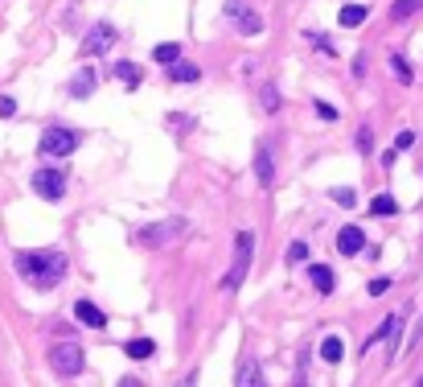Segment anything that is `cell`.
I'll return each instance as SVG.
<instances>
[{"label": "cell", "instance_id": "obj_7", "mask_svg": "<svg viewBox=\"0 0 423 387\" xmlns=\"http://www.w3.org/2000/svg\"><path fill=\"white\" fill-rule=\"evenodd\" d=\"M226 17L235 21V29L243 37H259L263 33V17H259L251 4H243V0H226Z\"/></svg>", "mask_w": 423, "mask_h": 387}, {"label": "cell", "instance_id": "obj_35", "mask_svg": "<svg viewBox=\"0 0 423 387\" xmlns=\"http://www.w3.org/2000/svg\"><path fill=\"white\" fill-rule=\"evenodd\" d=\"M168 124H173L177 132H185V128H189V116H168Z\"/></svg>", "mask_w": 423, "mask_h": 387}, {"label": "cell", "instance_id": "obj_9", "mask_svg": "<svg viewBox=\"0 0 423 387\" xmlns=\"http://www.w3.org/2000/svg\"><path fill=\"white\" fill-rule=\"evenodd\" d=\"M337 251H341V256H362V251H366V231L353 227V222H345V227L337 231Z\"/></svg>", "mask_w": 423, "mask_h": 387}, {"label": "cell", "instance_id": "obj_5", "mask_svg": "<svg viewBox=\"0 0 423 387\" xmlns=\"http://www.w3.org/2000/svg\"><path fill=\"white\" fill-rule=\"evenodd\" d=\"M74 148H78V132L62 128V124H49L37 141V153H46V157H70Z\"/></svg>", "mask_w": 423, "mask_h": 387}, {"label": "cell", "instance_id": "obj_6", "mask_svg": "<svg viewBox=\"0 0 423 387\" xmlns=\"http://www.w3.org/2000/svg\"><path fill=\"white\" fill-rule=\"evenodd\" d=\"M29 186H33L37 198H46V202H62V198H66V173L62 169H37Z\"/></svg>", "mask_w": 423, "mask_h": 387}, {"label": "cell", "instance_id": "obj_24", "mask_svg": "<svg viewBox=\"0 0 423 387\" xmlns=\"http://www.w3.org/2000/svg\"><path fill=\"white\" fill-rule=\"evenodd\" d=\"M419 4H423V0H395V8H391V17H395V21H407L411 13H419Z\"/></svg>", "mask_w": 423, "mask_h": 387}, {"label": "cell", "instance_id": "obj_10", "mask_svg": "<svg viewBox=\"0 0 423 387\" xmlns=\"http://www.w3.org/2000/svg\"><path fill=\"white\" fill-rule=\"evenodd\" d=\"M308 280H312V289L321 292V297H329L337 289V272L329 264H308Z\"/></svg>", "mask_w": 423, "mask_h": 387}, {"label": "cell", "instance_id": "obj_13", "mask_svg": "<svg viewBox=\"0 0 423 387\" xmlns=\"http://www.w3.org/2000/svg\"><path fill=\"white\" fill-rule=\"evenodd\" d=\"M255 177H259V186H263V190L276 181V165H271V148H267V145L255 148Z\"/></svg>", "mask_w": 423, "mask_h": 387}, {"label": "cell", "instance_id": "obj_23", "mask_svg": "<svg viewBox=\"0 0 423 387\" xmlns=\"http://www.w3.org/2000/svg\"><path fill=\"white\" fill-rule=\"evenodd\" d=\"M403 321H407V314H395V326H391V359H386V363H395V359H399V338H403Z\"/></svg>", "mask_w": 423, "mask_h": 387}, {"label": "cell", "instance_id": "obj_12", "mask_svg": "<svg viewBox=\"0 0 423 387\" xmlns=\"http://www.w3.org/2000/svg\"><path fill=\"white\" fill-rule=\"evenodd\" d=\"M94 83H99V74L87 66V71H78L70 78V87H66V91H70V99H91L94 95Z\"/></svg>", "mask_w": 423, "mask_h": 387}, {"label": "cell", "instance_id": "obj_30", "mask_svg": "<svg viewBox=\"0 0 423 387\" xmlns=\"http://www.w3.org/2000/svg\"><path fill=\"white\" fill-rule=\"evenodd\" d=\"M13 116H17V99L0 95V120H13Z\"/></svg>", "mask_w": 423, "mask_h": 387}, {"label": "cell", "instance_id": "obj_15", "mask_svg": "<svg viewBox=\"0 0 423 387\" xmlns=\"http://www.w3.org/2000/svg\"><path fill=\"white\" fill-rule=\"evenodd\" d=\"M321 359L329 367H337L341 359H345V342L337 338V334H329V338H321Z\"/></svg>", "mask_w": 423, "mask_h": 387}, {"label": "cell", "instance_id": "obj_26", "mask_svg": "<svg viewBox=\"0 0 423 387\" xmlns=\"http://www.w3.org/2000/svg\"><path fill=\"white\" fill-rule=\"evenodd\" d=\"M391 71L399 74V83H411V66H407V58H403V54H391Z\"/></svg>", "mask_w": 423, "mask_h": 387}, {"label": "cell", "instance_id": "obj_37", "mask_svg": "<svg viewBox=\"0 0 423 387\" xmlns=\"http://www.w3.org/2000/svg\"><path fill=\"white\" fill-rule=\"evenodd\" d=\"M415 387H423V379H419V383H415Z\"/></svg>", "mask_w": 423, "mask_h": 387}, {"label": "cell", "instance_id": "obj_20", "mask_svg": "<svg viewBox=\"0 0 423 387\" xmlns=\"http://www.w3.org/2000/svg\"><path fill=\"white\" fill-rule=\"evenodd\" d=\"M370 215H374V218H391V215H399V202H395L391 194H378L374 202H370Z\"/></svg>", "mask_w": 423, "mask_h": 387}, {"label": "cell", "instance_id": "obj_22", "mask_svg": "<svg viewBox=\"0 0 423 387\" xmlns=\"http://www.w3.org/2000/svg\"><path fill=\"white\" fill-rule=\"evenodd\" d=\"M391 326H395V314H391V317H382V326H378L374 334H370V338L362 342V350H370V346H378L382 338H391Z\"/></svg>", "mask_w": 423, "mask_h": 387}, {"label": "cell", "instance_id": "obj_19", "mask_svg": "<svg viewBox=\"0 0 423 387\" xmlns=\"http://www.w3.org/2000/svg\"><path fill=\"white\" fill-rule=\"evenodd\" d=\"M168 78H173V83H197V78H202V66H193V62H173V66H168Z\"/></svg>", "mask_w": 423, "mask_h": 387}, {"label": "cell", "instance_id": "obj_3", "mask_svg": "<svg viewBox=\"0 0 423 387\" xmlns=\"http://www.w3.org/2000/svg\"><path fill=\"white\" fill-rule=\"evenodd\" d=\"M49 367H54V375H62V379H74V375H82V367H87V350L78 346V342H54L46 350Z\"/></svg>", "mask_w": 423, "mask_h": 387}, {"label": "cell", "instance_id": "obj_25", "mask_svg": "<svg viewBox=\"0 0 423 387\" xmlns=\"http://www.w3.org/2000/svg\"><path fill=\"white\" fill-rule=\"evenodd\" d=\"M312 107H317V116H321V120H325V124H337V120H341V112H337L333 103H325V99H317Z\"/></svg>", "mask_w": 423, "mask_h": 387}, {"label": "cell", "instance_id": "obj_31", "mask_svg": "<svg viewBox=\"0 0 423 387\" xmlns=\"http://www.w3.org/2000/svg\"><path fill=\"white\" fill-rule=\"evenodd\" d=\"M357 148H362V153L374 148V132H370V128H357Z\"/></svg>", "mask_w": 423, "mask_h": 387}, {"label": "cell", "instance_id": "obj_8", "mask_svg": "<svg viewBox=\"0 0 423 387\" xmlns=\"http://www.w3.org/2000/svg\"><path fill=\"white\" fill-rule=\"evenodd\" d=\"M111 46H116V25L99 21V25H91V33L82 37V58H94V54H103V49H111Z\"/></svg>", "mask_w": 423, "mask_h": 387}, {"label": "cell", "instance_id": "obj_14", "mask_svg": "<svg viewBox=\"0 0 423 387\" xmlns=\"http://www.w3.org/2000/svg\"><path fill=\"white\" fill-rule=\"evenodd\" d=\"M116 78L128 87V91H136V87L144 83V71L136 66V62H116Z\"/></svg>", "mask_w": 423, "mask_h": 387}, {"label": "cell", "instance_id": "obj_17", "mask_svg": "<svg viewBox=\"0 0 423 387\" xmlns=\"http://www.w3.org/2000/svg\"><path fill=\"white\" fill-rule=\"evenodd\" d=\"M235 387H267V383H263V371H259L255 359H247V363H243V371H238Z\"/></svg>", "mask_w": 423, "mask_h": 387}, {"label": "cell", "instance_id": "obj_21", "mask_svg": "<svg viewBox=\"0 0 423 387\" xmlns=\"http://www.w3.org/2000/svg\"><path fill=\"white\" fill-rule=\"evenodd\" d=\"M152 58H157L161 66H173V62H181V46H177V42H161V46L152 49Z\"/></svg>", "mask_w": 423, "mask_h": 387}, {"label": "cell", "instance_id": "obj_29", "mask_svg": "<svg viewBox=\"0 0 423 387\" xmlns=\"http://www.w3.org/2000/svg\"><path fill=\"white\" fill-rule=\"evenodd\" d=\"M263 107L267 112H280V91L276 87H263Z\"/></svg>", "mask_w": 423, "mask_h": 387}, {"label": "cell", "instance_id": "obj_4", "mask_svg": "<svg viewBox=\"0 0 423 387\" xmlns=\"http://www.w3.org/2000/svg\"><path fill=\"white\" fill-rule=\"evenodd\" d=\"M251 251H255V235H251V231H238V239H235V264H231V272L222 276V289H226V292L243 289L247 268H251Z\"/></svg>", "mask_w": 423, "mask_h": 387}, {"label": "cell", "instance_id": "obj_27", "mask_svg": "<svg viewBox=\"0 0 423 387\" xmlns=\"http://www.w3.org/2000/svg\"><path fill=\"white\" fill-rule=\"evenodd\" d=\"M300 260H308V243H292V247H288V264H300Z\"/></svg>", "mask_w": 423, "mask_h": 387}, {"label": "cell", "instance_id": "obj_11", "mask_svg": "<svg viewBox=\"0 0 423 387\" xmlns=\"http://www.w3.org/2000/svg\"><path fill=\"white\" fill-rule=\"evenodd\" d=\"M74 317H78L82 326H91V330H103V326H107V314H103V309H99L94 301H87V297H82V301L74 305Z\"/></svg>", "mask_w": 423, "mask_h": 387}, {"label": "cell", "instance_id": "obj_34", "mask_svg": "<svg viewBox=\"0 0 423 387\" xmlns=\"http://www.w3.org/2000/svg\"><path fill=\"white\" fill-rule=\"evenodd\" d=\"M305 363H308V355H300V367H296V387H308V379H305Z\"/></svg>", "mask_w": 423, "mask_h": 387}, {"label": "cell", "instance_id": "obj_36", "mask_svg": "<svg viewBox=\"0 0 423 387\" xmlns=\"http://www.w3.org/2000/svg\"><path fill=\"white\" fill-rule=\"evenodd\" d=\"M119 387H144L140 379H119Z\"/></svg>", "mask_w": 423, "mask_h": 387}, {"label": "cell", "instance_id": "obj_1", "mask_svg": "<svg viewBox=\"0 0 423 387\" xmlns=\"http://www.w3.org/2000/svg\"><path fill=\"white\" fill-rule=\"evenodd\" d=\"M17 272L33 285L37 292H54L62 285V276L70 272V260L58 251V247H42V251H17Z\"/></svg>", "mask_w": 423, "mask_h": 387}, {"label": "cell", "instance_id": "obj_28", "mask_svg": "<svg viewBox=\"0 0 423 387\" xmlns=\"http://www.w3.org/2000/svg\"><path fill=\"white\" fill-rule=\"evenodd\" d=\"M333 202H337V206H353V202H357V194H353L350 186H341V190H333Z\"/></svg>", "mask_w": 423, "mask_h": 387}, {"label": "cell", "instance_id": "obj_33", "mask_svg": "<svg viewBox=\"0 0 423 387\" xmlns=\"http://www.w3.org/2000/svg\"><path fill=\"white\" fill-rule=\"evenodd\" d=\"M411 145H415V132H399V136H395V148H399V153L411 148Z\"/></svg>", "mask_w": 423, "mask_h": 387}, {"label": "cell", "instance_id": "obj_2", "mask_svg": "<svg viewBox=\"0 0 423 387\" xmlns=\"http://www.w3.org/2000/svg\"><path fill=\"white\" fill-rule=\"evenodd\" d=\"M185 218H157V222H144V227H136V247H144V251H157V247H165V243H173L177 235H185Z\"/></svg>", "mask_w": 423, "mask_h": 387}, {"label": "cell", "instance_id": "obj_18", "mask_svg": "<svg viewBox=\"0 0 423 387\" xmlns=\"http://www.w3.org/2000/svg\"><path fill=\"white\" fill-rule=\"evenodd\" d=\"M366 17H370V8H366V4H345V8L337 13V21L345 25V29H357Z\"/></svg>", "mask_w": 423, "mask_h": 387}, {"label": "cell", "instance_id": "obj_32", "mask_svg": "<svg viewBox=\"0 0 423 387\" xmlns=\"http://www.w3.org/2000/svg\"><path fill=\"white\" fill-rule=\"evenodd\" d=\"M386 289H391V276H374L370 280V297H382Z\"/></svg>", "mask_w": 423, "mask_h": 387}, {"label": "cell", "instance_id": "obj_16", "mask_svg": "<svg viewBox=\"0 0 423 387\" xmlns=\"http://www.w3.org/2000/svg\"><path fill=\"white\" fill-rule=\"evenodd\" d=\"M123 355H128V359H136V363H144V359H152V355H157V342H152V338H132L128 346H123Z\"/></svg>", "mask_w": 423, "mask_h": 387}]
</instances>
